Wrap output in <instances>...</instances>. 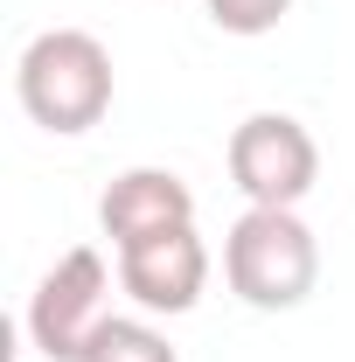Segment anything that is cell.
Here are the masks:
<instances>
[{"mask_svg": "<svg viewBox=\"0 0 355 362\" xmlns=\"http://www.w3.org/2000/svg\"><path fill=\"white\" fill-rule=\"evenodd\" d=\"M14 98L42 133H91L112 112V49L91 28H42L14 63Z\"/></svg>", "mask_w": 355, "mask_h": 362, "instance_id": "6da1fadb", "label": "cell"}, {"mask_svg": "<svg viewBox=\"0 0 355 362\" xmlns=\"http://www.w3.org/2000/svg\"><path fill=\"white\" fill-rule=\"evenodd\" d=\"M230 181L251 209H300L320 181V146L293 112H251L230 133Z\"/></svg>", "mask_w": 355, "mask_h": 362, "instance_id": "3957f363", "label": "cell"}, {"mask_svg": "<svg viewBox=\"0 0 355 362\" xmlns=\"http://www.w3.org/2000/svg\"><path fill=\"white\" fill-rule=\"evenodd\" d=\"M202 7H209V21L223 35H272L293 14V0H202Z\"/></svg>", "mask_w": 355, "mask_h": 362, "instance_id": "ba28073f", "label": "cell"}, {"mask_svg": "<svg viewBox=\"0 0 355 362\" xmlns=\"http://www.w3.org/2000/svg\"><path fill=\"white\" fill-rule=\"evenodd\" d=\"M84 362H181L175 341L153 327V320H126V314H105L98 334L84 341Z\"/></svg>", "mask_w": 355, "mask_h": 362, "instance_id": "52a82bcc", "label": "cell"}, {"mask_svg": "<svg viewBox=\"0 0 355 362\" xmlns=\"http://www.w3.org/2000/svg\"><path fill=\"white\" fill-rule=\"evenodd\" d=\"M105 293H112L105 251H98V244L63 251V258L42 272V286L28 293V341H35L49 362H84V341L98 334V320H105Z\"/></svg>", "mask_w": 355, "mask_h": 362, "instance_id": "277c9868", "label": "cell"}, {"mask_svg": "<svg viewBox=\"0 0 355 362\" xmlns=\"http://www.w3.org/2000/svg\"><path fill=\"white\" fill-rule=\"evenodd\" d=\"M223 279L244 307L293 314L320 279V244L300 223V209H244L223 237Z\"/></svg>", "mask_w": 355, "mask_h": 362, "instance_id": "7a4b0ae2", "label": "cell"}, {"mask_svg": "<svg viewBox=\"0 0 355 362\" xmlns=\"http://www.w3.org/2000/svg\"><path fill=\"white\" fill-rule=\"evenodd\" d=\"M175 223H195V188L175 168H126L98 195V230L112 237V251H126L153 230H175Z\"/></svg>", "mask_w": 355, "mask_h": 362, "instance_id": "8992f818", "label": "cell"}, {"mask_svg": "<svg viewBox=\"0 0 355 362\" xmlns=\"http://www.w3.org/2000/svg\"><path fill=\"white\" fill-rule=\"evenodd\" d=\"M119 286L133 293L146 314H188L209 286V244L195 237V223L153 230L119 251Z\"/></svg>", "mask_w": 355, "mask_h": 362, "instance_id": "5b68a950", "label": "cell"}]
</instances>
